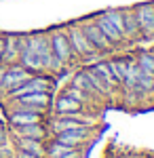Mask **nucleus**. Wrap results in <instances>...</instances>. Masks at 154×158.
Returning <instances> with one entry per match:
<instances>
[{"label": "nucleus", "instance_id": "obj_1", "mask_svg": "<svg viewBox=\"0 0 154 158\" xmlns=\"http://www.w3.org/2000/svg\"><path fill=\"white\" fill-rule=\"evenodd\" d=\"M25 47L36 53L40 59H42V65H45V72L51 74H59L63 72V63H61L53 51H51V42H49V32H36V34H25Z\"/></svg>", "mask_w": 154, "mask_h": 158}, {"label": "nucleus", "instance_id": "obj_2", "mask_svg": "<svg viewBox=\"0 0 154 158\" xmlns=\"http://www.w3.org/2000/svg\"><path fill=\"white\" fill-rule=\"evenodd\" d=\"M63 32H66V36H68V40H70L72 53H74V57H76V59L91 61V59H95V57L99 55V51L89 42V38L84 36V32L80 30V25H78V23L66 25V27H63Z\"/></svg>", "mask_w": 154, "mask_h": 158}, {"label": "nucleus", "instance_id": "obj_3", "mask_svg": "<svg viewBox=\"0 0 154 158\" xmlns=\"http://www.w3.org/2000/svg\"><path fill=\"white\" fill-rule=\"evenodd\" d=\"M9 108L45 114L51 108V93H28V95H21V97H17V99H11Z\"/></svg>", "mask_w": 154, "mask_h": 158}, {"label": "nucleus", "instance_id": "obj_4", "mask_svg": "<svg viewBox=\"0 0 154 158\" xmlns=\"http://www.w3.org/2000/svg\"><path fill=\"white\" fill-rule=\"evenodd\" d=\"M51 89H53V80H51L49 76L32 74L24 85H19L17 89H13L6 97L9 99H17V97H21V95H28V93H51Z\"/></svg>", "mask_w": 154, "mask_h": 158}, {"label": "nucleus", "instance_id": "obj_5", "mask_svg": "<svg viewBox=\"0 0 154 158\" xmlns=\"http://www.w3.org/2000/svg\"><path fill=\"white\" fill-rule=\"evenodd\" d=\"M49 42H51L53 55H55L63 65H70L72 61L76 59L74 53H72L70 40H68V36H66L63 27H59V30H51V32H49Z\"/></svg>", "mask_w": 154, "mask_h": 158}, {"label": "nucleus", "instance_id": "obj_6", "mask_svg": "<svg viewBox=\"0 0 154 158\" xmlns=\"http://www.w3.org/2000/svg\"><path fill=\"white\" fill-rule=\"evenodd\" d=\"M25 44V34H4V47L0 55L2 65H15L19 63V55Z\"/></svg>", "mask_w": 154, "mask_h": 158}, {"label": "nucleus", "instance_id": "obj_7", "mask_svg": "<svg viewBox=\"0 0 154 158\" xmlns=\"http://www.w3.org/2000/svg\"><path fill=\"white\" fill-rule=\"evenodd\" d=\"M30 76H32V74L28 72L25 68H21L19 63H15V65H6L4 76H2V85H0V95L6 97L13 89H17L19 85H24Z\"/></svg>", "mask_w": 154, "mask_h": 158}, {"label": "nucleus", "instance_id": "obj_8", "mask_svg": "<svg viewBox=\"0 0 154 158\" xmlns=\"http://www.w3.org/2000/svg\"><path fill=\"white\" fill-rule=\"evenodd\" d=\"M133 13H135V19H137L139 30H142V38H146V40L154 38V2L135 4Z\"/></svg>", "mask_w": 154, "mask_h": 158}, {"label": "nucleus", "instance_id": "obj_9", "mask_svg": "<svg viewBox=\"0 0 154 158\" xmlns=\"http://www.w3.org/2000/svg\"><path fill=\"white\" fill-rule=\"evenodd\" d=\"M78 25H80V30L84 32V36L89 38V42H91L99 53H110V51L114 49V47L108 42V38L101 34V30L97 27V23L93 21V17H91V19H83Z\"/></svg>", "mask_w": 154, "mask_h": 158}, {"label": "nucleus", "instance_id": "obj_10", "mask_svg": "<svg viewBox=\"0 0 154 158\" xmlns=\"http://www.w3.org/2000/svg\"><path fill=\"white\" fill-rule=\"evenodd\" d=\"M91 133H93L91 127H83V129H72V131L55 133V139L59 143H66V146H70V148H80L91 139Z\"/></svg>", "mask_w": 154, "mask_h": 158}, {"label": "nucleus", "instance_id": "obj_11", "mask_svg": "<svg viewBox=\"0 0 154 158\" xmlns=\"http://www.w3.org/2000/svg\"><path fill=\"white\" fill-rule=\"evenodd\" d=\"M93 21L97 23V27L101 30V34L108 38V42L112 44V47H120V44H127V40H125V36L120 34L118 30L114 27V23L108 19L104 13H99V15H95L93 17Z\"/></svg>", "mask_w": 154, "mask_h": 158}, {"label": "nucleus", "instance_id": "obj_12", "mask_svg": "<svg viewBox=\"0 0 154 158\" xmlns=\"http://www.w3.org/2000/svg\"><path fill=\"white\" fill-rule=\"evenodd\" d=\"M53 110H55L57 116H68V114H76V112H87V106L61 93L59 97L53 101Z\"/></svg>", "mask_w": 154, "mask_h": 158}, {"label": "nucleus", "instance_id": "obj_13", "mask_svg": "<svg viewBox=\"0 0 154 158\" xmlns=\"http://www.w3.org/2000/svg\"><path fill=\"white\" fill-rule=\"evenodd\" d=\"M13 139H15V150L34 154L38 158H45V152H47L45 139H32V137H13Z\"/></svg>", "mask_w": 154, "mask_h": 158}, {"label": "nucleus", "instance_id": "obj_14", "mask_svg": "<svg viewBox=\"0 0 154 158\" xmlns=\"http://www.w3.org/2000/svg\"><path fill=\"white\" fill-rule=\"evenodd\" d=\"M45 114L38 112H28V110H17V108H9V124L11 127H24V124H34V122H42Z\"/></svg>", "mask_w": 154, "mask_h": 158}, {"label": "nucleus", "instance_id": "obj_15", "mask_svg": "<svg viewBox=\"0 0 154 158\" xmlns=\"http://www.w3.org/2000/svg\"><path fill=\"white\" fill-rule=\"evenodd\" d=\"M13 137H32V139H47L49 129L42 122H34V124H24V127H11Z\"/></svg>", "mask_w": 154, "mask_h": 158}, {"label": "nucleus", "instance_id": "obj_16", "mask_svg": "<svg viewBox=\"0 0 154 158\" xmlns=\"http://www.w3.org/2000/svg\"><path fill=\"white\" fill-rule=\"evenodd\" d=\"M122 21H125V38H127V42L142 40V30H139V23L135 19L133 9H122Z\"/></svg>", "mask_w": 154, "mask_h": 158}, {"label": "nucleus", "instance_id": "obj_17", "mask_svg": "<svg viewBox=\"0 0 154 158\" xmlns=\"http://www.w3.org/2000/svg\"><path fill=\"white\" fill-rule=\"evenodd\" d=\"M19 65L25 68L30 74H45V65H42V59L32 53V51L28 49L24 44V49H21V55H19Z\"/></svg>", "mask_w": 154, "mask_h": 158}, {"label": "nucleus", "instance_id": "obj_18", "mask_svg": "<svg viewBox=\"0 0 154 158\" xmlns=\"http://www.w3.org/2000/svg\"><path fill=\"white\" fill-rule=\"evenodd\" d=\"M91 70H93L101 80H104V85L108 86V89H118V85L114 82V76H112V72H110V68H108V61H97L95 65H91Z\"/></svg>", "mask_w": 154, "mask_h": 158}, {"label": "nucleus", "instance_id": "obj_19", "mask_svg": "<svg viewBox=\"0 0 154 158\" xmlns=\"http://www.w3.org/2000/svg\"><path fill=\"white\" fill-rule=\"evenodd\" d=\"M72 86H78L80 91H84V93H89V95H93V97H97V93H95L93 85H91V80H89V74H87V68L84 70H78V72L72 76Z\"/></svg>", "mask_w": 154, "mask_h": 158}, {"label": "nucleus", "instance_id": "obj_20", "mask_svg": "<svg viewBox=\"0 0 154 158\" xmlns=\"http://www.w3.org/2000/svg\"><path fill=\"white\" fill-rule=\"evenodd\" d=\"M127 61L129 59H122V57H116V59H110L108 61V68L114 76V82L118 86H122V80H125V74H127Z\"/></svg>", "mask_w": 154, "mask_h": 158}, {"label": "nucleus", "instance_id": "obj_21", "mask_svg": "<svg viewBox=\"0 0 154 158\" xmlns=\"http://www.w3.org/2000/svg\"><path fill=\"white\" fill-rule=\"evenodd\" d=\"M63 95H68V97H72V99H76V101H80V103H84L87 108H91L93 101H95L93 95H89V93H84V91H80L78 86H72V85L63 91Z\"/></svg>", "mask_w": 154, "mask_h": 158}, {"label": "nucleus", "instance_id": "obj_22", "mask_svg": "<svg viewBox=\"0 0 154 158\" xmlns=\"http://www.w3.org/2000/svg\"><path fill=\"white\" fill-rule=\"evenodd\" d=\"M70 150H76V148H70L66 143H59L57 139H53L51 143H47V152H45V158H59L63 154H68Z\"/></svg>", "mask_w": 154, "mask_h": 158}, {"label": "nucleus", "instance_id": "obj_23", "mask_svg": "<svg viewBox=\"0 0 154 158\" xmlns=\"http://www.w3.org/2000/svg\"><path fill=\"white\" fill-rule=\"evenodd\" d=\"M135 61H137L139 70H143V72H148V74H154V53L152 51L139 53V55L135 57Z\"/></svg>", "mask_w": 154, "mask_h": 158}, {"label": "nucleus", "instance_id": "obj_24", "mask_svg": "<svg viewBox=\"0 0 154 158\" xmlns=\"http://www.w3.org/2000/svg\"><path fill=\"white\" fill-rule=\"evenodd\" d=\"M104 15H106L108 19L114 23V27L118 30L120 34L125 36V21H122V9H108V11H104ZM127 40V38H125Z\"/></svg>", "mask_w": 154, "mask_h": 158}, {"label": "nucleus", "instance_id": "obj_25", "mask_svg": "<svg viewBox=\"0 0 154 158\" xmlns=\"http://www.w3.org/2000/svg\"><path fill=\"white\" fill-rule=\"evenodd\" d=\"M9 141V131H6V127L0 122V143H6Z\"/></svg>", "mask_w": 154, "mask_h": 158}, {"label": "nucleus", "instance_id": "obj_26", "mask_svg": "<svg viewBox=\"0 0 154 158\" xmlns=\"http://www.w3.org/2000/svg\"><path fill=\"white\" fill-rule=\"evenodd\" d=\"M15 158H38V156L28 154V152H21V150H15Z\"/></svg>", "mask_w": 154, "mask_h": 158}, {"label": "nucleus", "instance_id": "obj_27", "mask_svg": "<svg viewBox=\"0 0 154 158\" xmlns=\"http://www.w3.org/2000/svg\"><path fill=\"white\" fill-rule=\"evenodd\" d=\"M4 70H6V65H2V63H0V85H2V76H4Z\"/></svg>", "mask_w": 154, "mask_h": 158}, {"label": "nucleus", "instance_id": "obj_28", "mask_svg": "<svg viewBox=\"0 0 154 158\" xmlns=\"http://www.w3.org/2000/svg\"><path fill=\"white\" fill-rule=\"evenodd\" d=\"M2 47H4V34H0V55H2Z\"/></svg>", "mask_w": 154, "mask_h": 158}, {"label": "nucleus", "instance_id": "obj_29", "mask_svg": "<svg viewBox=\"0 0 154 158\" xmlns=\"http://www.w3.org/2000/svg\"><path fill=\"white\" fill-rule=\"evenodd\" d=\"M133 158H139V156H133Z\"/></svg>", "mask_w": 154, "mask_h": 158}]
</instances>
